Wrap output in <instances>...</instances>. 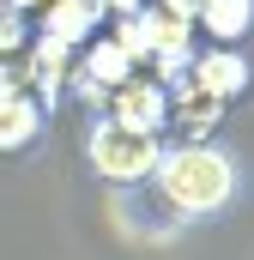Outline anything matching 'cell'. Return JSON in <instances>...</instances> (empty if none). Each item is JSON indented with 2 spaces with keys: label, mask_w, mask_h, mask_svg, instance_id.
Returning a JSON list of instances; mask_svg holds the SVG:
<instances>
[{
  "label": "cell",
  "mask_w": 254,
  "mask_h": 260,
  "mask_svg": "<svg viewBox=\"0 0 254 260\" xmlns=\"http://www.w3.org/2000/svg\"><path fill=\"white\" fill-rule=\"evenodd\" d=\"M85 164L103 188H145L164 164V139L157 133H133L115 115H91L85 127Z\"/></svg>",
  "instance_id": "2"
},
{
  "label": "cell",
  "mask_w": 254,
  "mask_h": 260,
  "mask_svg": "<svg viewBox=\"0 0 254 260\" xmlns=\"http://www.w3.org/2000/svg\"><path fill=\"white\" fill-rule=\"evenodd\" d=\"M109 12H103V0H49L43 6V24L37 30H49V37H61V43H91L97 37V24H103Z\"/></svg>",
  "instance_id": "6"
},
{
  "label": "cell",
  "mask_w": 254,
  "mask_h": 260,
  "mask_svg": "<svg viewBox=\"0 0 254 260\" xmlns=\"http://www.w3.org/2000/svg\"><path fill=\"white\" fill-rule=\"evenodd\" d=\"M133 67H139V61L127 55L121 43H115V37H103V43H91V49H85V61H79V73H85V79H97L103 91H121L127 79H139Z\"/></svg>",
  "instance_id": "8"
},
{
  "label": "cell",
  "mask_w": 254,
  "mask_h": 260,
  "mask_svg": "<svg viewBox=\"0 0 254 260\" xmlns=\"http://www.w3.org/2000/svg\"><path fill=\"white\" fill-rule=\"evenodd\" d=\"M164 6H170V12H182V0H164Z\"/></svg>",
  "instance_id": "12"
},
{
  "label": "cell",
  "mask_w": 254,
  "mask_h": 260,
  "mask_svg": "<svg viewBox=\"0 0 254 260\" xmlns=\"http://www.w3.org/2000/svg\"><path fill=\"white\" fill-rule=\"evenodd\" d=\"M170 97H176V127H182V139H212V127L224 121V103L206 97L200 85H182Z\"/></svg>",
  "instance_id": "9"
},
{
  "label": "cell",
  "mask_w": 254,
  "mask_h": 260,
  "mask_svg": "<svg viewBox=\"0 0 254 260\" xmlns=\"http://www.w3.org/2000/svg\"><path fill=\"white\" fill-rule=\"evenodd\" d=\"M194 85L206 91V97H218V103H230V97H242L254 85V61L242 49H218V43H206L200 55H194Z\"/></svg>",
  "instance_id": "4"
},
{
  "label": "cell",
  "mask_w": 254,
  "mask_h": 260,
  "mask_svg": "<svg viewBox=\"0 0 254 260\" xmlns=\"http://www.w3.org/2000/svg\"><path fill=\"white\" fill-rule=\"evenodd\" d=\"M24 18H30V12H18V6H0V55H6V61H12V55L30 43V24H24Z\"/></svg>",
  "instance_id": "10"
},
{
  "label": "cell",
  "mask_w": 254,
  "mask_h": 260,
  "mask_svg": "<svg viewBox=\"0 0 254 260\" xmlns=\"http://www.w3.org/2000/svg\"><path fill=\"white\" fill-rule=\"evenodd\" d=\"M0 6H18V12H37V6H49V0H0Z\"/></svg>",
  "instance_id": "11"
},
{
  "label": "cell",
  "mask_w": 254,
  "mask_h": 260,
  "mask_svg": "<svg viewBox=\"0 0 254 260\" xmlns=\"http://www.w3.org/2000/svg\"><path fill=\"white\" fill-rule=\"evenodd\" d=\"M49 103L30 91V97H6L0 103V151L6 157H24V151H37L43 139H49Z\"/></svg>",
  "instance_id": "5"
},
{
  "label": "cell",
  "mask_w": 254,
  "mask_h": 260,
  "mask_svg": "<svg viewBox=\"0 0 254 260\" xmlns=\"http://www.w3.org/2000/svg\"><path fill=\"white\" fill-rule=\"evenodd\" d=\"M188 230H212L224 218H236L254 194V170L248 157L224 139H170L157 176L145 182Z\"/></svg>",
  "instance_id": "1"
},
{
  "label": "cell",
  "mask_w": 254,
  "mask_h": 260,
  "mask_svg": "<svg viewBox=\"0 0 254 260\" xmlns=\"http://www.w3.org/2000/svg\"><path fill=\"white\" fill-rule=\"evenodd\" d=\"M200 30H206V43H218V49H242L248 30H254V0H206Z\"/></svg>",
  "instance_id": "7"
},
{
  "label": "cell",
  "mask_w": 254,
  "mask_h": 260,
  "mask_svg": "<svg viewBox=\"0 0 254 260\" xmlns=\"http://www.w3.org/2000/svg\"><path fill=\"white\" fill-rule=\"evenodd\" d=\"M109 115L133 133H164L176 127V97H170V85H157V79H127L121 91L109 97Z\"/></svg>",
  "instance_id": "3"
}]
</instances>
